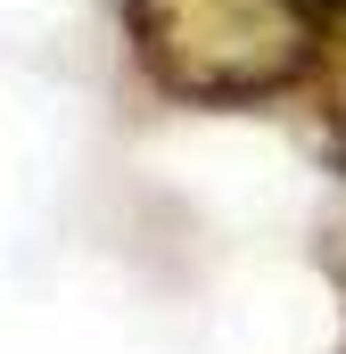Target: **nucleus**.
I'll return each instance as SVG.
<instances>
[{"instance_id":"nucleus-1","label":"nucleus","mask_w":346,"mask_h":354,"mask_svg":"<svg viewBox=\"0 0 346 354\" xmlns=\"http://www.w3.org/2000/svg\"><path fill=\"white\" fill-rule=\"evenodd\" d=\"M124 41L181 107H272L313 83L322 0H124Z\"/></svg>"},{"instance_id":"nucleus-3","label":"nucleus","mask_w":346,"mask_h":354,"mask_svg":"<svg viewBox=\"0 0 346 354\" xmlns=\"http://www.w3.org/2000/svg\"><path fill=\"white\" fill-rule=\"evenodd\" d=\"M330 272H338V280H346V264H330ZM338 354H346V346H338Z\"/></svg>"},{"instance_id":"nucleus-2","label":"nucleus","mask_w":346,"mask_h":354,"mask_svg":"<svg viewBox=\"0 0 346 354\" xmlns=\"http://www.w3.org/2000/svg\"><path fill=\"white\" fill-rule=\"evenodd\" d=\"M313 149H322V165L346 174V0H322V58H313Z\"/></svg>"}]
</instances>
